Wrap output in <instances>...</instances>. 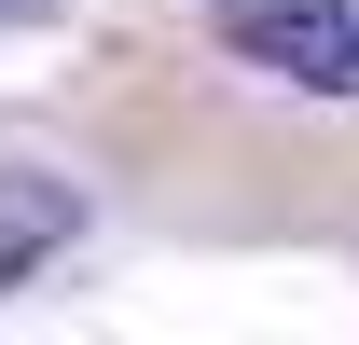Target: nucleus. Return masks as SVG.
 <instances>
[{
	"label": "nucleus",
	"mask_w": 359,
	"mask_h": 345,
	"mask_svg": "<svg viewBox=\"0 0 359 345\" xmlns=\"http://www.w3.org/2000/svg\"><path fill=\"white\" fill-rule=\"evenodd\" d=\"M69 235H83V180H55V166H0V290H14V276H42Z\"/></svg>",
	"instance_id": "obj_2"
},
{
	"label": "nucleus",
	"mask_w": 359,
	"mask_h": 345,
	"mask_svg": "<svg viewBox=\"0 0 359 345\" xmlns=\"http://www.w3.org/2000/svg\"><path fill=\"white\" fill-rule=\"evenodd\" d=\"M42 14H55V0H0V28H42Z\"/></svg>",
	"instance_id": "obj_3"
},
{
	"label": "nucleus",
	"mask_w": 359,
	"mask_h": 345,
	"mask_svg": "<svg viewBox=\"0 0 359 345\" xmlns=\"http://www.w3.org/2000/svg\"><path fill=\"white\" fill-rule=\"evenodd\" d=\"M222 42L304 97H359V14L346 0H222Z\"/></svg>",
	"instance_id": "obj_1"
}]
</instances>
